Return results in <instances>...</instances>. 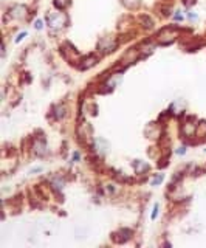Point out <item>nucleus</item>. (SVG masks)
<instances>
[{
	"label": "nucleus",
	"instance_id": "nucleus-1",
	"mask_svg": "<svg viewBox=\"0 0 206 248\" xmlns=\"http://www.w3.org/2000/svg\"><path fill=\"white\" fill-rule=\"evenodd\" d=\"M48 25L53 26V28H62V23H64L65 20V16L62 14V12H57V14H48Z\"/></svg>",
	"mask_w": 206,
	"mask_h": 248
},
{
	"label": "nucleus",
	"instance_id": "nucleus-2",
	"mask_svg": "<svg viewBox=\"0 0 206 248\" xmlns=\"http://www.w3.org/2000/svg\"><path fill=\"white\" fill-rule=\"evenodd\" d=\"M54 5H56L57 8H61V10H62V8H65L67 5H68V0H56Z\"/></svg>",
	"mask_w": 206,
	"mask_h": 248
},
{
	"label": "nucleus",
	"instance_id": "nucleus-3",
	"mask_svg": "<svg viewBox=\"0 0 206 248\" xmlns=\"http://www.w3.org/2000/svg\"><path fill=\"white\" fill-rule=\"evenodd\" d=\"M156 214H158V203H155V206H154V213H152V219H156Z\"/></svg>",
	"mask_w": 206,
	"mask_h": 248
},
{
	"label": "nucleus",
	"instance_id": "nucleus-4",
	"mask_svg": "<svg viewBox=\"0 0 206 248\" xmlns=\"http://www.w3.org/2000/svg\"><path fill=\"white\" fill-rule=\"evenodd\" d=\"M23 37H26V31H25V33H20L19 36H17V39H16V44H19V42H20V40L23 39Z\"/></svg>",
	"mask_w": 206,
	"mask_h": 248
},
{
	"label": "nucleus",
	"instance_id": "nucleus-5",
	"mask_svg": "<svg viewBox=\"0 0 206 248\" xmlns=\"http://www.w3.org/2000/svg\"><path fill=\"white\" fill-rule=\"evenodd\" d=\"M34 26H36L37 30H40V28H42V20H36V22H34Z\"/></svg>",
	"mask_w": 206,
	"mask_h": 248
},
{
	"label": "nucleus",
	"instance_id": "nucleus-6",
	"mask_svg": "<svg viewBox=\"0 0 206 248\" xmlns=\"http://www.w3.org/2000/svg\"><path fill=\"white\" fill-rule=\"evenodd\" d=\"M73 160H79V152H74L73 154Z\"/></svg>",
	"mask_w": 206,
	"mask_h": 248
}]
</instances>
